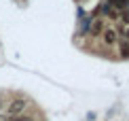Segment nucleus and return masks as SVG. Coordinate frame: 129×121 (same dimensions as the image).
Segmentation results:
<instances>
[{"label": "nucleus", "mask_w": 129, "mask_h": 121, "mask_svg": "<svg viewBox=\"0 0 129 121\" xmlns=\"http://www.w3.org/2000/svg\"><path fill=\"white\" fill-rule=\"evenodd\" d=\"M25 111V102L23 100H13L9 104V108H7V113L11 115V117H15V115H21Z\"/></svg>", "instance_id": "nucleus-1"}, {"label": "nucleus", "mask_w": 129, "mask_h": 121, "mask_svg": "<svg viewBox=\"0 0 129 121\" xmlns=\"http://www.w3.org/2000/svg\"><path fill=\"white\" fill-rule=\"evenodd\" d=\"M102 38H104V43H106L108 47L116 45V41H119V38H116V32H114V30H104V32H102Z\"/></svg>", "instance_id": "nucleus-2"}, {"label": "nucleus", "mask_w": 129, "mask_h": 121, "mask_svg": "<svg viewBox=\"0 0 129 121\" xmlns=\"http://www.w3.org/2000/svg\"><path fill=\"white\" fill-rule=\"evenodd\" d=\"M89 32H91V36H98V34H102V32H104V21H102V19H95L93 24H91Z\"/></svg>", "instance_id": "nucleus-3"}, {"label": "nucleus", "mask_w": 129, "mask_h": 121, "mask_svg": "<svg viewBox=\"0 0 129 121\" xmlns=\"http://www.w3.org/2000/svg\"><path fill=\"white\" fill-rule=\"evenodd\" d=\"M116 45H119V53L123 57H129V43L127 41H116Z\"/></svg>", "instance_id": "nucleus-4"}, {"label": "nucleus", "mask_w": 129, "mask_h": 121, "mask_svg": "<svg viewBox=\"0 0 129 121\" xmlns=\"http://www.w3.org/2000/svg\"><path fill=\"white\" fill-rule=\"evenodd\" d=\"M110 4L119 11V9H127L129 7V0H110Z\"/></svg>", "instance_id": "nucleus-5"}, {"label": "nucleus", "mask_w": 129, "mask_h": 121, "mask_svg": "<svg viewBox=\"0 0 129 121\" xmlns=\"http://www.w3.org/2000/svg\"><path fill=\"white\" fill-rule=\"evenodd\" d=\"M104 13L108 15V17H112V19H116V17H119V13H116V9L112 7V4H106V7H104Z\"/></svg>", "instance_id": "nucleus-6"}, {"label": "nucleus", "mask_w": 129, "mask_h": 121, "mask_svg": "<svg viewBox=\"0 0 129 121\" xmlns=\"http://www.w3.org/2000/svg\"><path fill=\"white\" fill-rule=\"evenodd\" d=\"M119 17L123 19V24H127V26H129V9H121Z\"/></svg>", "instance_id": "nucleus-7"}, {"label": "nucleus", "mask_w": 129, "mask_h": 121, "mask_svg": "<svg viewBox=\"0 0 129 121\" xmlns=\"http://www.w3.org/2000/svg\"><path fill=\"white\" fill-rule=\"evenodd\" d=\"M9 121H34V119L28 117V115H15V117H11Z\"/></svg>", "instance_id": "nucleus-8"}, {"label": "nucleus", "mask_w": 129, "mask_h": 121, "mask_svg": "<svg viewBox=\"0 0 129 121\" xmlns=\"http://www.w3.org/2000/svg\"><path fill=\"white\" fill-rule=\"evenodd\" d=\"M121 36H123V41H127V43H129V26L121 30Z\"/></svg>", "instance_id": "nucleus-9"}, {"label": "nucleus", "mask_w": 129, "mask_h": 121, "mask_svg": "<svg viewBox=\"0 0 129 121\" xmlns=\"http://www.w3.org/2000/svg\"><path fill=\"white\" fill-rule=\"evenodd\" d=\"M0 121H4V117H0Z\"/></svg>", "instance_id": "nucleus-10"}]
</instances>
